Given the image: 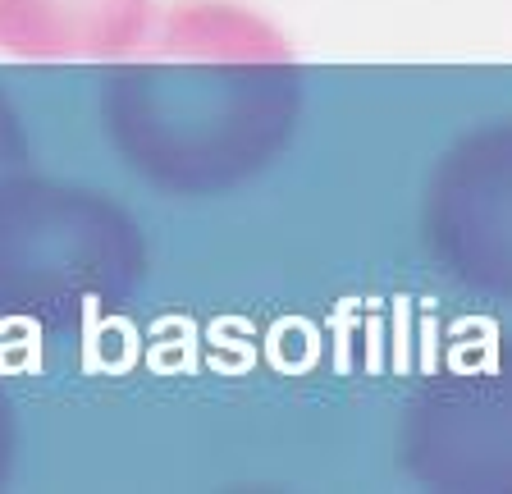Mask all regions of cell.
Masks as SVG:
<instances>
[{"label": "cell", "instance_id": "6da1fadb", "mask_svg": "<svg viewBox=\"0 0 512 494\" xmlns=\"http://www.w3.org/2000/svg\"><path fill=\"white\" fill-rule=\"evenodd\" d=\"M106 78V133L142 179L220 193L252 179L293 138L302 78L275 23L234 0H183Z\"/></svg>", "mask_w": 512, "mask_h": 494}, {"label": "cell", "instance_id": "7a4b0ae2", "mask_svg": "<svg viewBox=\"0 0 512 494\" xmlns=\"http://www.w3.org/2000/svg\"><path fill=\"white\" fill-rule=\"evenodd\" d=\"M142 275L138 225L92 188L0 183V316L78 325Z\"/></svg>", "mask_w": 512, "mask_h": 494}, {"label": "cell", "instance_id": "3957f363", "mask_svg": "<svg viewBox=\"0 0 512 494\" xmlns=\"http://www.w3.org/2000/svg\"><path fill=\"white\" fill-rule=\"evenodd\" d=\"M407 467L430 485L508 490L512 485V353L426 385L407 417Z\"/></svg>", "mask_w": 512, "mask_h": 494}, {"label": "cell", "instance_id": "277c9868", "mask_svg": "<svg viewBox=\"0 0 512 494\" xmlns=\"http://www.w3.org/2000/svg\"><path fill=\"white\" fill-rule=\"evenodd\" d=\"M430 247L458 280L512 293V124L471 133L435 170Z\"/></svg>", "mask_w": 512, "mask_h": 494}, {"label": "cell", "instance_id": "5b68a950", "mask_svg": "<svg viewBox=\"0 0 512 494\" xmlns=\"http://www.w3.org/2000/svg\"><path fill=\"white\" fill-rule=\"evenodd\" d=\"M151 0H0V51L23 60H119L147 37Z\"/></svg>", "mask_w": 512, "mask_h": 494}]
</instances>
